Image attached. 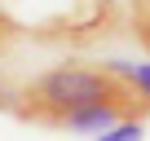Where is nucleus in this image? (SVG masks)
<instances>
[{
	"label": "nucleus",
	"instance_id": "nucleus-5",
	"mask_svg": "<svg viewBox=\"0 0 150 141\" xmlns=\"http://www.w3.org/2000/svg\"><path fill=\"white\" fill-rule=\"evenodd\" d=\"M0 106H9V110H13V97H9L5 88H0Z\"/></svg>",
	"mask_w": 150,
	"mask_h": 141
},
{
	"label": "nucleus",
	"instance_id": "nucleus-3",
	"mask_svg": "<svg viewBox=\"0 0 150 141\" xmlns=\"http://www.w3.org/2000/svg\"><path fill=\"white\" fill-rule=\"evenodd\" d=\"M97 141H141V119H119L106 132H97Z\"/></svg>",
	"mask_w": 150,
	"mask_h": 141
},
{
	"label": "nucleus",
	"instance_id": "nucleus-4",
	"mask_svg": "<svg viewBox=\"0 0 150 141\" xmlns=\"http://www.w3.org/2000/svg\"><path fill=\"white\" fill-rule=\"evenodd\" d=\"M132 27H137V40L150 49V0H132Z\"/></svg>",
	"mask_w": 150,
	"mask_h": 141
},
{
	"label": "nucleus",
	"instance_id": "nucleus-1",
	"mask_svg": "<svg viewBox=\"0 0 150 141\" xmlns=\"http://www.w3.org/2000/svg\"><path fill=\"white\" fill-rule=\"evenodd\" d=\"M97 102H119L128 106L132 115H150V102L119 75V70L106 62V66H88V62H62V66H49L44 75H35L18 97H13V110L31 123H49V128H62L66 115L84 110V106H97Z\"/></svg>",
	"mask_w": 150,
	"mask_h": 141
},
{
	"label": "nucleus",
	"instance_id": "nucleus-2",
	"mask_svg": "<svg viewBox=\"0 0 150 141\" xmlns=\"http://www.w3.org/2000/svg\"><path fill=\"white\" fill-rule=\"evenodd\" d=\"M110 66H115L119 75H124V80H128V84H132V88H137V93H141V97L150 102V62H146V66H128V62H110Z\"/></svg>",
	"mask_w": 150,
	"mask_h": 141
}]
</instances>
